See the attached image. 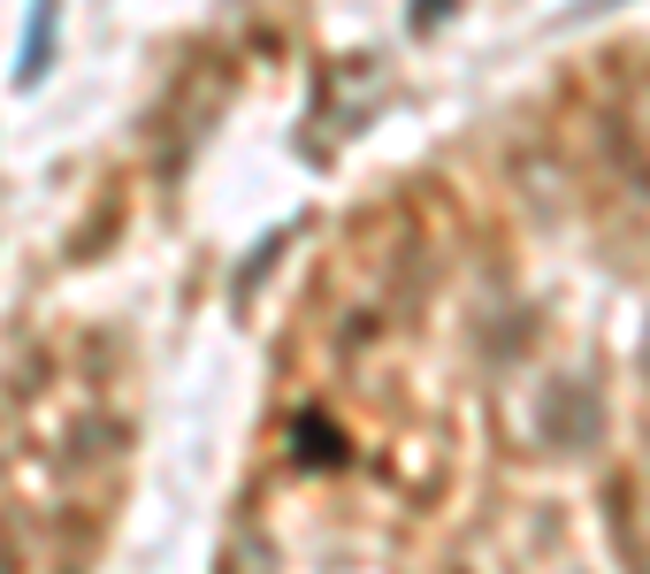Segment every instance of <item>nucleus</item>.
I'll use <instances>...</instances> for the list:
<instances>
[{
  "mask_svg": "<svg viewBox=\"0 0 650 574\" xmlns=\"http://www.w3.org/2000/svg\"><path fill=\"white\" fill-rule=\"evenodd\" d=\"M46 54H54V0H38V15H31V38H23V85H38V69H46Z\"/></svg>",
  "mask_w": 650,
  "mask_h": 574,
  "instance_id": "nucleus-1",
  "label": "nucleus"
}]
</instances>
